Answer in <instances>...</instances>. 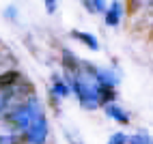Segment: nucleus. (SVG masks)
Wrapping results in <instances>:
<instances>
[{
	"instance_id": "13",
	"label": "nucleus",
	"mask_w": 153,
	"mask_h": 144,
	"mask_svg": "<svg viewBox=\"0 0 153 144\" xmlns=\"http://www.w3.org/2000/svg\"><path fill=\"white\" fill-rule=\"evenodd\" d=\"M147 2H149V4H153V0H147Z\"/></svg>"
},
{
	"instance_id": "12",
	"label": "nucleus",
	"mask_w": 153,
	"mask_h": 144,
	"mask_svg": "<svg viewBox=\"0 0 153 144\" xmlns=\"http://www.w3.org/2000/svg\"><path fill=\"white\" fill-rule=\"evenodd\" d=\"M7 17H15V9H13V7L7 9Z\"/></svg>"
},
{
	"instance_id": "2",
	"label": "nucleus",
	"mask_w": 153,
	"mask_h": 144,
	"mask_svg": "<svg viewBox=\"0 0 153 144\" xmlns=\"http://www.w3.org/2000/svg\"><path fill=\"white\" fill-rule=\"evenodd\" d=\"M119 19H121V4L119 2H112L110 9H108V13H106V24L108 26H117Z\"/></svg>"
},
{
	"instance_id": "3",
	"label": "nucleus",
	"mask_w": 153,
	"mask_h": 144,
	"mask_svg": "<svg viewBox=\"0 0 153 144\" xmlns=\"http://www.w3.org/2000/svg\"><path fill=\"white\" fill-rule=\"evenodd\" d=\"M106 112H108V116H112L114 120H121V123H127V120H129V118H127V114H125V112L121 110L119 106H108V108H106Z\"/></svg>"
},
{
	"instance_id": "6",
	"label": "nucleus",
	"mask_w": 153,
	"mask_h": 144,
	"mask_svg": "<svg viewBox=\"0 0 153 144\" xmlns=\"http://www.w3.org/2000/svg\"><path fill=\"white\" fill-rule=\"evenodd\" d=\"M84 4L88 11H93V13H101L106 9V0H84Z\"/></svg>"
},
{
	"instance_id": "9",
	"label": "nucleus",
	"mask_w": 153,
	"mask_h": 144,
	"mask_svg": "<svg viewBox=\"0 0 153 144\" xmlns=\"http://www.w3.org/2000/svg\"><path fill=\"white\" fill-rule=\"evenodd\" d=\"M129 142H142V144H147V142H151V138L149 136H129Z\"/></svg>"
},
{
	"instance_id": "5",
	"label": "nucleus",
	"mask_w": 153,
	"mask_h": 144,
	"mask_svg": "<svg viewBox=\"0 0 153 144\" xmlns=\"http://www.w3.org/2000/svg\"><path fill=\"white\" fill-rule=\"evenodd\" d=\"M74 37H78L80 41H84V43L91 47V49H97L99 45H97V41H95V37L93 35H88V32H78V30H74Z\"/></svg>"
},
{
	"instance_id": "8",
	"label": "nucleus",
	"mask_w": 153,
	"mask_h": 144,
	"mask_svg": "<svg viewBox=\"0 0 153 144\" xmlns=\"http://www.w3.org/2000/svg\"><path fill=\"white\" fill-rule=\"evenodd\" d=\"M110 142H114V144H119V142H129V136H125V133H114V136L110 138Z\"/></svg>"
},
{
	"instance_id": "4",
	"label": "nucleus",
	"mask_w": 153,
	"mask_h": 144,
	"mask_svg": "<svg viewBox=\"0 0 153 144\" xmlns=\"http://www.w3.org/2000/svg\"><path fill=\"white\" fill-rule=\"evenodd\" d=\"M15 82H17V73H15V71H9V73L0 75V88H2V90H9V88H11V84H15Z\"/></svg>"
},
{
	"instance_id": "10",
	"label": "nucleus",
	"mask_w": 153,
	"mask_h": 144,
	"mask_svg": "<svg viewBox=\"0 0 153 144\" xmlns=\"http://www.w3.org/2000/svg\"><path fill=\"white\" fill-rule=\"evenodd\" d=\"M45 9H48V13H54L56 11V0H45Z\"/></svg>"
},
{
	"instance_id": "1",
	"label": "nucleus",
	"mask_w": 153,
	"mask_h": 144,
	"mask_svg": "<svg viewBox=\"0 0 153 144\" xmlns=\"http://www.w3.org/2000/svg\"><path fill=\"white\" fill-rule=\"evenodd\" d=\"M26 136H28L30 142H43V140H45V136H48V123H45V118H43L41 114H39V116L28 125Z\"/></svg>"
},
{
	"instance_id": "7",
	"label": "nucleus",
	"mask_w": 153,
	"mask_h": 144,
	"mask_svg": "<svg viewBox=\"0 0 153 144\" xmlns=\"http://www.w3.org/2000/svg\"><path fill=\"white\" fill-rule=\"evenodd\" d=\"M54 95H58V97H67V95H69V86L56 82V84H54Z\"/></svg>"
},
{
	"instance_id": "11",
	"label": "nucleus",
	"mask_w": 153,
	"mask_h": 144,
	"mask_svg": "<svg viewBox=\"0 0 153 144\" xmlns=\"http://www.w3.org/2000/svg\"><path fill=\"white\" fill-rule=\"evenodd\" d=\"M4 106H7V95H4V90H0V112H2Z\"/></svg>"
}]
</instances>
